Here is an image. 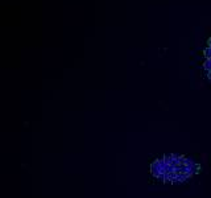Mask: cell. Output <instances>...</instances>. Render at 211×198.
<instances>
[{
    "instance_id": "6da1fadb",
    "label": "cell",
    "mask_w": 211,
    "mask_h": 198,
    "mask_svg": "<svg viewBox=\"0 0 211 198\" xmlns=\"http://www.w3.org/2000/svg\"><path fill=\"white\" fill-rule=\"evenodd\" d=\"M162 158L166 165H171V163H173V155H164Z\"/></svg>"
},
{
    "instance_id": "7a4b0ae2",
    "label": "cell",
    "mask_w": 211,
    "mask_h": 198,
    "mask_svg": "<svg viewBox=\"0 0 211 198\" xmlns=\"http://www.w3.org/2000/svg\"><path fill=\"white\" fill-rule=\"evenodd\" d=\"M203 69L206 70V71H211V59H204V62H203Z\"/></svg>"
},
{
    "instance_id": "3957f363",
    "label": "cell",
    "mask_w": 211,
    "mask_h": 198,
    "mask_svg": "<svg viewBox=\"0 0 211 198\" xmlns=\"http://www.w3.org/2000/svg\"><path fill=\"white\" fill-rule=\"evenodd\" d=\"M203 56H204V58H207V59H211V48H206L203 50Z\"/></svg>"
},
{
    "instance_id": "277c9868",
    "label": "cell",
    "mask_w": 211,
    "mask_h": 198,
    "mask_svg": "<svg viewBox=\"0 0 211 198\" xmlns=\"http://www.w3.org/2000/svg\"><path fill=\"white\" fill-rule=\"evenodd\" d=\"M207 46H209V48H211V37L207 40Z\"/></svg>"
},
{
    "instance_id": "5b68a950",
    "label": "cell",
    "mask_w": 211,
    "mask_h": 198,
    "mask_svg": "<svg viewBox=\"0 0 211 198\" xmlns=\"http://www.w3.org/2000/svg\"><path fill=\"white\" fill-rule=\"evenodd\" d=\"M206 73H207V78L211 81V71H206Z\"/></svg>"
}]
</instances>
